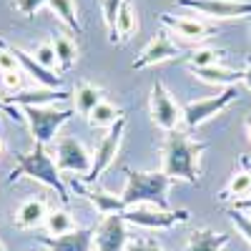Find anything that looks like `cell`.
Wrapping results in <instances>:
<instances>
[{"mask_svg":"<svg viewBox=\"0 0 251 251\" xmlns=\"http://www.w3.org/2000/svg\"><path fill=\"white\" fill-rule=\"evenodd\" d=\"M206 151L203 141H194L181 131H174L163 141V166L161 171L174 181L199 183L201 176V156Z\"/></svg>","mask_w":251,"mask_h":251,"instance_id":"1","label":"cell"},{"mask_svg":"<svg viewBox=\"0 0 251 251\" xmlns=\"http://www.w3.org/2000/svg\"><path fill=\"white\" fill-rule=\"evenodd\" d=\"M126 174V188H123V203L128 208L136 206H153L169 211V191L174 186V178L166 176L163 171H136V169H123Z\"/></svg>","mask_w":251,"mask_h":251,"instance_id":"2","label":"cell"},{"mask_svg":"<svg viewBox=\"0 0 251 251\" xmlns=\"http://www.w3.org/2000/svg\"><path fill=\"white\" fill-rule=\"evenodd\" d=\"M35 178L40 181L43 186L53 188V191L58 194L63 208L68 206L71 196H68V186L66 181L60 178V171H58V163L50 158V153L46 151V146L35 143L30 153H18V166L8 174V183H15L18 178Z\"/></svg>","mask_w":251,"mask_h":251,"instance_id":"3","label":"cell"},{"mask_svg":"<svg viewBox=\"0 0 251 251\" xmlns=\"http://www.w3.org/2000/svg\"><path fill=\"white\" fill-rule=\"evenodd\" d=\"M73 118V108H55V106H35V108H23V121L33 133V141L40 146H48L63 123Z\"/></svg>","mask_w":251,"mask_h":251,"instance_id":"4","label":"cell"},{"mask_svg":"<svg viewBox=\"0 0 251 251\" xmlns=\"http://www.w3.org/2000/svg\"><path fill=\"white\" fill-rule=\"evenodd\" d=\"M123 219L126 224L146 228V231H171V228L191 219V211L188 208H176V211L169 208V211H163V208H153V206H136L123 211Z\"/></svg>","mask_w":251,"mask_h":251,"instance_id":"5","label":"cell"},{"mask_svg":"<svg viewBox=\"0 0 251 251\" xmlns=\"http://www.w3.org/2000/svg\"><path fill=\"white\" fill-rule=\"evenodd\" d=\"M234 100H239V91L236 86H228L224 91H219L216 96H208L201 100H191L183 106V123L188 131H196L199 126H203L206 121H211L214 116H219L221 111H226Z\"/></svg>","mask_w":251,"mask_h":251,"instance_id":"6","label":"cell"},{"mask_svg":"<svg viewBox=\"0 0 251 251\" xmlns=\"http://www.w3.org/2000/svg\"><path fill=\"white\" fill-rule=\"evenodd\" d=\"M174 5L199 13L208 20L251 18V0H174Z\"/></svg>","mask_w":251,"mask_h":251,"instance_id":"7","label":"cell"},{"mask_svg":"<svg viewBox=\"0 0 251 251\" xmlns=\"http://www.w3.org/2000/svg\"><path fill=\"white\" fill-rule=\"evenodd\" d=\"M149 106H151V121L161 131H166V133L178 131V123H183V106H178L174 100V96L169 93V88L161 80H156L151 86Z\"/></svg>","mask_w":251,"mask_h":251,"instance_id":"8","label":"cell"},{"mask_svg":"<svg viewBox=\"0 0 251 251\" xmlns=\"http://www.w3.org/2000/svg\"><path fill=\"white\" fill-rule=\"evenodd\" d=\"M123 131H126V116L118 118L116 126H111L108 133L103 136V141L98 143V149L93 151V163H91V171L83 176V183L93 186L103 174L111 169V163L116 161L118 151H121V141H123Z\"/></svg>","mask_w":251,"mask_h":251,"instance_id":"9","label":"cell"},{"mask_svg":"<svg viewBox=\"0 0 251 251\" xmlns=\"http://www.w3.org/2000/svg\"><path fill=\"white\" fill-rule=\"evenodd\" d=\"M55 163H58V171H71V174L86 176L91 171L93 153H88L86 146H83L78 138L60 136L58 146H55Z\"/></svg>","mask_w":251,"mask_h":251,"instance_id":"10","label":"cell"},{"mask_svg":"<svg viewBox=\"0 0 251 251\" xmlns=\"http://www.w3.org/2000/svg\"><path fill=\"white\" fill-rule=\"evenodd\" d=\"M128 244V224H126L123 214H108L100 219L93 239L96 251H126Z\"/></svg>","mask_w":251,"mask_h":251,"instance_id":"11","label":"cell"},{"mask_svg":"<svg viewBox=\"0 0 251 251\" xmlns=\"http://www.w3.org/2000/svg\"><path fill=\"white\" fill-rule=\"evenodd\" d=\"M176 55H178V46L169 38V33H156L149 43L143 46V50L136 55L131 68L143 71V68H151V66H161L166 60H174Z\"/></svg>","mask_w":251,"mask_h":251,"instance_id":"12","label":"cell"},{"mask_svg":"<svg viewBox=\"0 0 251 251\" xmlns=\"http://www.w3.org/2000/svg\"><path fill=\"white\" fill-rule=\"evenodd\" d=\"M68 186L73 188V191L83 199H88V203L96 208V211L100 216H108V214H123L128 211V206L123 203L121 196H113L108 191H100V188H93L88 183H83L80 178H68Z\"/></svg>","mask_w":251,"mask_h":251,"instance_id":"13","label":"cell"},{"mask_svg":"<svg viewBox=\"0 0 251 251\" xmlns=\"http://www.w3.org/2000/svg\"><path fill=\"white\" fill-rule=\"evenodd\" d=\"M158 20L169 28L174 30L178 38L188 40V43H199V40H206V38H211L216 33L214 25H208L203 23V20H196V18H186V15H169V13H161Z\"/></svg>","mask_w":251,"mask_h":251,"instance_id":"14","label":"cell"},{"mask_svg":"<svg viewBox=\"0 0 251 251\" xmlns=\"http://www.w3.org/2000/svg\"><path fill=\"white\" fill-rule=\"evenodd\" d=\"M10 48V53L18 58V63H20V68H23V73H28L33 80H38L43 88H60V83H63V75L58 73V71H48V68H43L40 63L33 58V53H28V50H23V48H15V46H8Z\"/></svg>","mask_w":251,"mask_h":251,"instance_id":"15","label":"cell"},{"mask_svg":"<svg viewBox=\"0 0 251 251\" xmlns=\"http://www.w3.org/2000/svg\"><path fill=\"white\" fill-rule=\"evenodd\" d=\"M68 98V93H63L60 88H40V91H20L10 93L3 98L5 106H20V108H35V106H50V103H63Z\"/></svg>","mask_w":251,"mask_h":251,"instance_id":"16","label":"cell"},{"mask_svg":"<svg viewBox=\"0 0 251 251\" xmlns=\"http://www.w3.org/2000/svg\"><path fill=\"white\" fill-rule=\"evenodd\" d=\"M93 239H96V226L75 228L66 236H40V241L50 251H93Z\"/></svg>","mask_w":251,"mask_h":251,"instance_id":"17","label":"cell"},{"mask_svg":"<svg viewBox=\"0 0 251 251\" xmlns=\"http://www.w3.org/2000/svg\"><path fill=\"white\" fill-rule=\"evenodd\" d=\"M46 216H48V203H46V199L33 196V199H28V201L20 203L18 214H15V226L23 228V231H30V228H38L40 224H46Z\"/></svg>","mask_w":251,"mask_h":251,"instance_id":"18","label":"cell"},{"mask_svg":"<svg viewBox=\"0 0 251 251\" xmlns=\"http://www.w3.org/2000/svg\"><path fill=\"white\" fill-rule=\"evenodd\" d=\"M201 83H208V86H236V83L244 80V71H234V68H226V66H211V68H199L191 71Z\"/></svg>","mask_w":251,"mask_h":251,"instance_id":"19","label":"cell"},{"mask_svg":"<svg viewBox=\"0 0 251 251\" xmlns=\"http://www.w3.org/2000/svg\"><path fill=\"white\" fill-rule=\"evenodd\" d=\"M228 234H216L214 228H196L188 236V244L183 251H221L228 244Z\"/></svg>","mask_w":251,"mask_h":251,"instance_id":"20","label":"cell"},{"mask_svg":"<svg viewBox=\"0 0 251 251\" xmlns=\"http://www.w3.org/2000/svg\"><path fill=\"white\" fill-rule=\"evenodd\" d=\"M246 196H251V171L249 169H239V171H234L231 178H228L226 188L219 194V201L236 203V201H241Z\"/></svg>","mask_w":251,"mask_h":251,"instance_id":"21","label":"cell"},{"mask_svg":"<svg viewBox=\"0 0 251 251\" xmlns=\"http://www.w3.org/2000/svg\"><path fill=\"white\" fill-rule=\"evenodd\" d=\"M100 100H103V91L98 86H93V83H88V80H80L78 86H75V91H73L75 111L80 116H86V118L93 113V108L98 106Z\"/></svg>","mask_w":251,"mask_h":251,"instance_id":"22","label":"cell"},{"mask_svg":"<svg viewBox=\"0 0 251 251\" xmlns=\"http://www.w3.org/2000/svg\"><path fill=\"white\" fill-rule=\"evenodd\" d=\"M53 48H55V58H58V73L71 71L78 60V43L73 38H68L66 33H55L53 35Z\"/></svg>","mask_w":251,"mask_h":251,"instance_id":"23","label":"cell"},{"mask_svg":"<svg viewBox=\"0 0 251 251\" xmlns=\"http://www.w3.org/2000/svg\"><path fill=\"white\" fill-rule=\"evenodd\" d=\"M75 219L71 216L68 208H53V211H48L46 216V231L50 236H66L71 231H75Z\"/></svg>","mask_w":251,"mask_h":251,"instance_id":"24","label":"cell"},{"mask_svg":"<svg viewBox=\"0 0 251 251\" xmlns=\"http://www.w3.org/2000/svg\"><path fill=\"white\" fill-rule=\"evenodd\" d=\"M48 8L63 20V25L71 28L75 35L83 33V25H80V18H78V10H75L73 0H48Z\"/></svg>","mask_w":251,"mask_h":251,"instance_id":"25","label":"cell"},{"mask_svg":"<svg viewBox=\"0 0 251 251\" xmlns=\"http://www.w3.org/2000/svg\"><path fill=\"white\" fill-rule=\"evenodd\" d=\"M221 58H224V50H216V48H194L188 55H183V60L188 63L191 71H199V68H211V66H221Z\"/></svg>","mask_w":251,"mask_h":251,"instance_id":"26","label":"cell"},{"mask_svg":"<svg viewBox=\"0 0 251 251\" xmlns=\"http://www.w3.org/2000/svg\"><path fill=\"white\" fill-rule=\"evenodd\" d=\"M121 116H123L121 108H116L113 103H108V100H100L98 106L93 108V113L88 116V123L93 126V128H111V126L118 123Z\"/></svg>","mask_w":251,"mask_h":251,"instance_id":"27","label":"cell"},{"mask_svg":"<svg viewBox=\"0 0 251 251\" xmlns=\"http://www.w3.org/2000/svg\"><path fill=\"white\" fill-rule=\"evenodd\" d=\"M138 30V13H136V5L131 0H126L121 13H118V20H116V33L121 40H128L133 33Z\"/></svg>","mask_w":251,"mask_h":251,"instance_id":"28","label":"cell"},{"mask_svg":"<svg viewBox=\"0 0 251 251\" xmlns=\"http://www.w3.org/2000/svg\"><path fill=\"white\" fill-rule=\"evenodd\" d=\"M126 0H103L100 3V10H103V23H106V30H108V40L111 43H121V38L116 33V20H118V13L123 8Z\"/></svg>","mask_w":251,"mask_h":251,"instance_id":"29","label":"cell"},{"mask_svg":"<svg viewBox=\"0 0 251 251\" xmlns=\"http://www.w3.org/2000/svg\"><path fill=\"white\" fill-rule=\"evenodd\" d=\"M33 58L40 63L43 68L53 71L58 66V58H55V48H53V40H43V43H38L35 50H33Z\"/></svg>","mask_w":251,"mask_h":251,"instance_id":"30","label":"cell"},{"mask_svg":"<svg viewBox=\"0 0 251 251\" xmlns=\"http://www.w3.org/2000/svg\"><path fill=\"white\" fill-rule=\"evenodd\" d=\"M228 219H231L234 228L246 239V244L251 246V216L244 214V211H236V208H231V211H228Z\"/></svg>","mask_w":251,"mask_h":251,"instance_id":"31","label":"cell"},{"mask_svg":"<svg viewBox=\"0 0 251 251\" xmlns=\"http://www.w3.org/2000/svg\"><path fill=\"white\" fill-rule=\"evenodd\" d=\"M10 71H23V68H20L18 58L10 53V48L0 40V73H10Z\"/></svg>","mask_w":251,"mask_h":251,"instance_id":"32","label":"cell"},{"mask_svg":"<svg viewBox=\"0 0 251 251\" xmlns=\"http://www.w3.org/2000/svg\"><path fill=\"white\" fill-rule=\"evenodd\" d=\"M0 83L10 91V93H20L23 88V71H10V73H0Z\"/></svg>","mask_w":251,"mask_h":251,"instance_id":"33","label":"cell"},{"mask_svg":"<svg viewBox=\"0 0 251 251\" xmlns=\"http://www.w3.org/2000/svg\"><path fill=\"white\" fill-rule=\"evenodd\" d=\"M15 10H20L25 18H30V15H35L40 8H46L48 5V0H15Z\"/></svg>","mask_w":251,"mask_h":251,"instance_id":"34","label":"cell"},{"mask_svg":"<svg viewBox=\"0 0 251 251\" xmlns=\"http://www.w3.org/2000/svg\"><path fill=\"white\" fill-rule=\"evenodd\" d=\"M126 251H166L158 241H151V239H136L126 246Z\"/></svg>","mask_w":251,"mask_h":251,"instance_id":"35","label":"cell"},{"mask_svg":"<svg viewBox=\"0 0 251 251\" xmlns=\"http://www.w3.org/2000/svg\"><path fill=\"white\" fill-rule=\"evenodd\" d=\"M231 208H236V211H244V214H249V216H251V196H246V199H241V201L231 203Z\"/></svg>","mask_w":251,"mask_h":251,"instance_id":"36","label":"cell"},{"mask_svg":"<svg viewBox=\"0 0 251 251\" xmlns=\"http://www.w3.org/2000/svg\"><path fill=\"white\" fill-rule=\"evenodd\" d=\"M244 86L251 91V55H246V68H244Z\"/></svg>","mask_w":251,"mask_h":251,"instance_id":"37","label":"cell"},{"mask_svg":"<svg viewBox=\"0 0 251 251\" xmlns=\"http://www.w3.org/2000/svg\"><path fill=\"white\" fill-rule=\"evenodd\" d=\"M246 136H249V143H251V118L246 121Z\"/></svg>","mask_w":251,"mask_h":251,"instance_id":"38","label":"cell"},{"mask_svg":"<svg viewBox=\"0 0 251 251\" xmlns=\"http://www.w3.org/2000/svg\"><path fill=\"white\" fill-rule=\"evenodd\" d=\"M0 111H10V108L5 106V103H3V100H0Z\"/></svg>","mask_w":251,"mask_h":251,"instance_id":"39","label":"cell"},{"mask_svg":"<svg viewBox=\"0 0 251 251\" xmlns=\"http://www.w3.org/2000/svg\"><path fill=\"white\" fill-rule=\"evenodd\" d=\"M3 151H5V143H3V141H0V156H3Z\"/></svg>","mask_w":251,"mask_h":251,"instance_id":"40","label":"cell"},{"mask_svg":"<svg viewBox=\"0 0 251 251\" xmlns=\"http://www.w3.org/2000/svg\"><path fill=\"white\" fill-rule=\"evenodd\" d=\"M0 251H5V246H3V241H0Z\"/></svg>","mask_w":251,"mask_h":251,"instance_id":"41","label":"cell"},{"mask_svg":"<svg viewBox=\"0 0 251 251\" xmlns=\"http://www.w3.org/2000/svg\"><path fill=\"white\" fill-rule=\"evenodd\" d=\"M246 20H249V28H251V18H246Z\"/></svg>","mask_w":251,"mask_h":251,"instance_id":"42","label":"cell"}]
</instances>
